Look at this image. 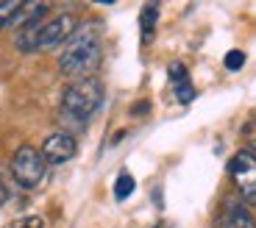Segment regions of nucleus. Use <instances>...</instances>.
<instances>
[{
	"label": "nucleus",
	"mask_w": 256,
	"mask_h": 228,
	"mask_svg": "<svg viewBox=\"0 0 256 228\" xmlns=\"http://www.w3.org/2000/svg\"><path fill=\"white\" fill-rule=\"evenodd\" d=\"M78 31L76 14H56L50 20H42L36 26H28L20 31L17 36V50L22 53H34V50H53L56 44L67 42L72 34Z\"/></svg>",
	"instance_id": "2"
},
{
	"label": "nucleus",
	"mask_w": 256,
	"mask_h": 228,
	"mask_svg": "<svg viewBox=\"0 0 256 228\" xmlns=\"http://www.w3.org/2000/svg\"><path fill=\"white\" fill-rule=\"evenodd\" d=\"M48 8H50L48 3H22V6H20V12L14 14L12 26H22V28L36 26V22H42V20H45Z\"/></svg>",
	"instance_id": "7"
},
{
	"label": "nucleus",
	"mask_w": 256,
	"mask_h": 228,
	"mask_svg": "<svg viewBox=\"0 0 256 228\" xmlns=\"http://www.w3.org/2000/svg\"><path fill=\"white\" fill-rule=\"evenodd\" d=\"M100 36H98L95 26H84L67 39V48L58 56V70L72 81L92 78V72L100 64Z\"/></svg>",
	"instance_id": "1"
},
{
	"label": "nucleus",
	"mask_w": 256,
	"mask_h": 228,
	"mask_svg": "<svg viewBox=\"0 0 256 228\" xmlns=\"http://www.w3.org/2000/svg\"><path fill=\"white\" fill-rule=\"evenodd\" d=\"M103 103V86L98 78H81V81H72L70 86L64 89L62 95V114L70 122H84L90 120L92 114L100 108Z\"/></svg>",
	"instance_id": "3"
},
{
	"label": "nucleus",
	"mask_w": 256,
	"mask_h": 228,
	"mask_svg": "<svg viewBox=\"0 0 256 228\" xmlns=\"http://www.w3.org/2000/svg\"><path fill=\"white\" fill-rule=\"evenodd\" d=\"M20 6H22V3H0V31L6 26H12V20H14V14L20 12Z\"/></svg>",
	"instance_id": "12"
},
{
	"label": "nucleus",
	"mask_w": 256,
	"mask_h": 228,
	"mask_svg": "<svg viewBox=\"0 0 256 228\" xmlns=\"http://www.w3.org/2000/svg\"><path fill=\"white\" fill-rule=\"evenodd\" d=\"M12 176L22 190L39 186L42 178H45V158H42V153L31 145L17 148V153H14V158H12Z\"/></svg>",
	"instance_id": "4"
},
{
	"label": "nucleus",
	"mask_w": 256,
	"mask_h": 228,
	"mask_svg": "<svg viewBox=\"0 0 256 228\" xmlns=\"http://www.w3.org/2000/svg\"><path fill=\"white\" fill-rule=\"evenodd\" d=\"M134 190H136L134 176H128V172H120V176H117V181H114V198H117V200H126V198L134 195Z\"/></svg>",
	"instance_id": "11"
},
{
	"label": "nucleus",
	"mask_w": 256,
	"mask_h": 228,
	"mask_svg": "<svg viewBox=\"0 0 256 228\" xmlns=\"http://www.w3.org/2000/svg\"><path fill=\"white\" fill-rule=\"evenodd\" d=\"M170 78H173V89H176L178 103H184V106H186V103L195 98V89H192V84H190L186 67H184V64H173V67H170Z\"/></svg>",
	"instance_id": "9"
},
{
	"label": "nucleus",
	"mask_w": 256,
	"mask_h": 228,
	"mask_svg": "<svg viewBox=\"0 0 256 228\" xmlns=\"http://www.w3.org/2000/svg\"><path fill=\"white\" fill-rule=\"evenodd\" d=\"M156 22H159V6L156 3H148L140 14V28H142V42L150 44L154 42V31H156Z\"/></svg>",
	"instance_id": "10"
},
{
	"label": "nucleus",
	"mask_w": 256,
	"mask_h": 228,
	"mask_svg": "<svg viewBox=\"0 0 256 228\" xmlns=\"http://www.w3.org/2000/svg\"><path fill=\"white\" fill-rule=\"evenodd\" d=\"M223 62H226V70L237 72V70H242V64H245V53L242 50H228Z\"/></svg>",
	"instance_id": "13"
},
{
	"label": "nucleus",
	"mask_w": 256,
	"mask_h": 228,
	"mask_svg": "<svg viewBox=\"0 0 256 228\" xmlns=\"http://www.w3.org/2000/svg\"><path fill=\"white\" fill-rule=\"evenodd\" d=\"M8 200V190H6V184H3V178H0V206Z\"/></svg>",
	"instance_id": "15"
},
{
	"label": "nucleus",
	"mask_w": 256,
	"mask_h": 228,
	"mask_svg": "<svg viewBox=\"0 0 256 228\" xmlns=\"http://www.w3.org/2000/svg\"><path fill=\"white\" fill-rule=\"evenodd\" d=\"M22 228H45V220H42V217H28V220L22 222Z\"/></svg>",
	"instance_id": "14"
},
{
	"label": "nucleus",
	"mask_w": 256,
	"mask_h": 228,
	"mask_svg": "<svg viewBox=\"0 0 256 228\" xmlns=\"http://www.w3.org/2000/svg\"><path fill=\"white\" fill-rule=\"evenodd\" d=\"M223 228H256V220L245 203H231L228 209H226Z\"/></svg>",
	"instance_id": "8"
},
{
	"label": "nucleus",
	"mask_w": 256,
	"mask_h": 228,
	"mask_svg": "<svg viewBox=\"0 0 256 228\" xmlns=\"http://www.w3.org/2000/svg\"><path fill=\"white\" fill-rule=\"evenodd\" d=\"M228 176L237 184L240 195L245 203H256V156L250 150L234 153V158L228 162Z\"/></svg>",
	"instance_id": "5"
},
{
	"label": "nucleus",
	"mask_w": 256,
	"mask_h": 228,
	"mask_svg": "<svg viewBox=\"0 0 256 228\" xmlns=\"http://www.w3.org/2000/svg\"><path fill=\"white\" fill-rule=\"evenodd\" d=\"M78 145L76 140H72L70 134H50L45 142H42V148H39V153H42V158H45V164H64V162H70L72 156H76Z\"/></svg>",
	"instance_id": "6"
},
{
	"label": "nucleus",
	"mask_w": 256,
	"mask_h": 228,
	"mask_svg": "<svg viewBox=\"0 0 256 228\" xmlns=\"http://www.w3.org/2000/svg\"><path fill=\"white\" fill-rule=\"evenodd\" d=\"M248 150H250V153H254V156H256V140L250 142V148H248Z\"/></svg>",
	"instance_id": "16"
}]
</instances>
